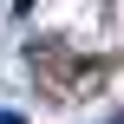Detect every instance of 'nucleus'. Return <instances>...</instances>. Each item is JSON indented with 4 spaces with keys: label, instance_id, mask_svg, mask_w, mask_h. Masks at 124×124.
I'll return each mask as SVG.
<instances>
[{
    "label": "nucleus",
    "instance_id": "obj_1",
    "mask_svg": "<svg viewBox=\"0 0 124 124\" xmlns=\"http://www.w3.org/2000/svg\"><path fill=\"white\" fill-rule=\"evenodd\" d=\"M0 124H20V118H13V111H0Z\"/></svg>",
    "mask_w": 124,
    "mask_h": 124
},
{
    "label": "nucleus",
    "instance_id": "obj_2",
    "mask_svg": "<svg viewBox=\"0 0 124 124\" xmlns=\"http://www.w3.org/2000/svg\"><path fill=\"white\" fill-rule=\"evenodd\" d=\"M105 124H118V118H105Z\"/></svg>",
    "mask_w": 124,
    "mask_h": 124
}]
</instances>
